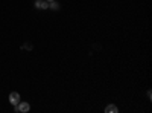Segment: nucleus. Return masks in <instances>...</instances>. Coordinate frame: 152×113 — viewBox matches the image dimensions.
I'll return each instance as SVG.
<instances>
[{
    "mask_svg": "<svg viewBox=\"0 0 152 113\" xmlns=\"http://www.w3.org/2000/svg\"><path fill=\"white\" fill-rule=\"evenodd\" d=\"M46 2H47V3H50V2H53V0H46Z\"/></svg>",
    "mask_w": 152,
    "mask_h": 113,
    "instance_id": "nucleus-6",
    "label": "nucleus"
},
{
    "mask_svg": "<svg viewBox=\"0 0 152 113\" xmlns=\"http://www.w3.org/2000/svg\"><path fill=\"white\" fill-rule=\"evenodd\" d=\"M105 112H107V113H117V112H119V109H117L116 106H114V104H110V106H107V107H105Z\"/></svg>",
    "mask_w": 152,
    "mask_h": 113,
    "instance_id": "nucleus-4",
    "label": "nucleus"
},
{
    "mask_svg": "<svg viewBox=\"0 0 152 113\" xmlns=\"http://www.w3.org/2000/svg\"><path fill=\"white\" fill-rule=\"evenodd\" d=\"M31 110V106H29V103H18L17 106H15V112H21V113H26V112H29Z\"/></svg>",
    "mask_w": 152,
    "mask_h": 113,
    "instance_id": "nucleus-1",
    "label": "nucleus"
},
{
    "mask_svg": "<svg viewBox=\"0 0 152 113\" xmlns=\"http://www.w3.org/2000/svg\"><path fill=\"white\" fill-rule=\"evenodd\" d=\"M49 8L53 9V11H56V9H59V5H58V2H50V3H49Z\"/></svg>",
    "mask_w": 152,
    "mask_h": 113,
    "instance_id": "nucleus-5",
    "label": "nucleus"
},
{
    "mask_svg": "<svg viewBox=\"0 0 152 113\" xmlns=\"http://www.w3.org/2000/svg\"><path fill=\"white\" fill-rule=\"evenodd\" d=\"M9 103H11L12 106H17V104L20 103V95H18L17 92L9 93Z\"/></svg>",
    "mask_w": 152,
    "mask_h": 113,
    "instance_id": "nucleus-2",
    "label": "nucleus"
},
{
    "mask_svg": "<svg viewBox=\"0 0 152 113\" xmlns=\"http://www.w3.org/2000/svg\"><path fill=\"white\" fill-rule=\"evenodd\" d=\"M35 8L37 9H47L49 3L46 2V0H37V2H35Z\"/></svg>",
    "mask_w": 152,
    "mask_h": 113,
    "instance_id": "nucleus-3",
    "label": "nucleus"
}]
</instances>
